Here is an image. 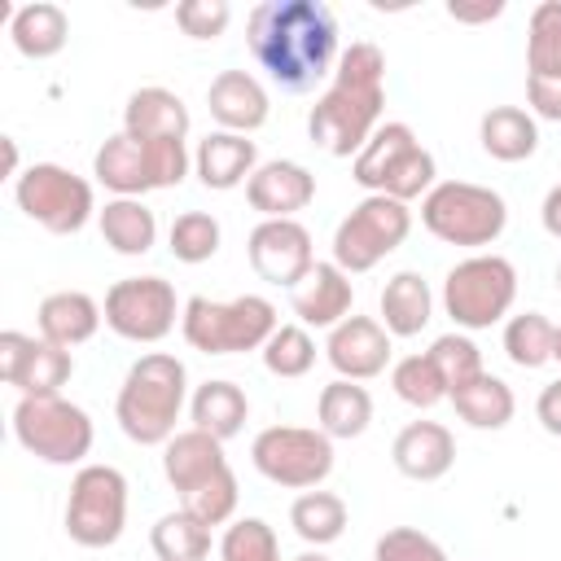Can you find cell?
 Returning <instances> with one entry per match:
<instances>
[{
    "mask_svg": "<svg viewBox=\"0 0 561 561\" xmlns=\"http://www.w3.org/2000/svg\"><path fill=\"white\" fill-rule=\"evenodd\" d=\"M245 44L280 92H311L337 66V18L324 0H263L245 18Z\"/></svg>",
    "mask_w": 561,
    "mask_h": 561,
    "instance_id": "1",
    "label": "cell"
},
{
    "mask_svg": "<svg viewBox=\"0 0 561 561\" xmlns=\"http://www.w3.org/2000/svg\"><path fill=\"white\" fill-rule=\"evenodd\" d=\"M386 105V53L368 39L342 48L333 66V83L307 114V136L333 158H351L377 131Z\"/></svg>",
    "mask_w": 561,
    "mask_h": 561,
    "instance_id": "2",
    "label": "cell"
},
{
    "mask_svg": "<svg viewBox=\"0 0 561 561\" xmlns=\"http://www.w3.org/2000/svg\"><path fill=\"white\" fill-rule=\"evenodd\" d=\"M184 399H188L184 364L167 351H149L127 368L118 386V399H114L118 430L140 447H167L180 434L175 421L184 412Z\"/></svg>",
    "mask_w": 561,
    "mask_h": 561,
    "instance_id": "3",
    "label": "cell"
},
{
    "mask_svg": "<svg viewBox=\"0 0 561 561\" xmlns=\"http://www.w3.org/2000/svg\"><path fill=\"white\" fill-rule=\"evenodd\" d=\"M193 158L184 140H136L127 131H114L92 153V175L114 197H145L153 188H175L188 175Z\"/></svg>",
    "mask_w": 561,
    "mask_h": 561,
    "instance_id": "4",
    "label": "cell"
},
{
    "mask_svg": "<svg viewBox=\"0 0 561 561\" xmlns=\"http://www.w3.org/2000/svg\"><path fill=\"white\" fill-rule=\"evenodd\" d=\"M276 307L263 294H241L232 302L215 298H188L180 316V333L193 351L202 355H241V351H263V342L276 333Z\"/></svg>",
    "mask_w": 561,
    "mask_h": 561,
    "instance_id": "5",
    "label": "cell"
},
{
    "mask_svg": "<svg viewBox=\"0 0 561 561\" xmlns=\"http://www.w3.org/2000/svg\"><path fill=\"white\" fill-rule=\"evenodd\" d=\"M421 224L430 237L447 241V245H465V250H482L495 245L504 224H508V206L495 188L486 184H469V180H443L421 197Z\"/></svg>",
    "mask_w": 561,
    "mask_h": 561,
    "instance_id": "6",
    "label": "cell"
},
{
    "mask_svg": "<svg viewBox=\"0 0 561 561\" xmlns=\"http://www.w3.org/2000/svg\"><path fill=\"white\" fill-rule=\"evenodd\" d=\"M13 438L44 465H79L92 451V416L61 394H22L13 408Z\"/></svg>",
    "mask_w": 561,
    "mask_h": 561,
    "instance_id": "7",
    "label": "cell"
},
{
    "mask_svg": "<svg viewBox=\"0 0 561 561\" xmlns=\"http://www.w3.org/2000/svg\"><path fill=\"white\" fill-rule=\"evenodd\" d=\"M517 298V267L504 254H469L443 276V307L456 329H491Z\"/></svg>",
    "mask_w": 561,
    "mask_h": 561,
    "instance_id": "8",
    "label": "cell"
},
{
    "mask_svg": "<svg viewBox=\"0 0 561 561\" xmlns=\"http://www.w3.org/2000/svg\"><path fill=\"white\" fill-rule=\"evenodd\" d=\"M412 232V210L386 193H368L351 215L333 228V263L346 276L373 272L386 254H394Z\"/></svg>",
    "mask_w": 561,
    "mask_h": 561,
    "instance_id": "9",
    "label": "cell"
},
{
    "mask_svg": "<svg viewBox=\"0 0 561 561\" xmlns=\"http://www.w3.org/2000/svg\"><path fill=\"white\" fill-rule=\"evenodd\" d=\"M254 469L289 491H316L333 473V438L307 425H267L250 443Z\"/></svg>",
    "mask_w": 561,
    "mask_h": 561,
    "instance_id": "10",
    "label": "cell"
},
{
    "mask_svg": "<svg viewBox=\"0 0 561 561\" xmlns=\"http://www.w3.org/2000/svg\"><path fill=\"white\" fill-rule=\"evenodd\" d=\"M127 526V478L114 465H79L66 495V535L79 548H110Z\"/></svg>",
    "mask_w": 561,
    "mask_h": 561,
    "instance_id": "11",
    "label": "cell"
},
{
    "mask_svg": "<svg viewBox=\"0 0 561 561\" xmlns=\"http://www.w3.org/2000/svg\"><path fill=\"white\" fill-rule=\"evenodd\" d=\"M13 202L26 219H35L39 228H48L57 237L79 232L96 210L92 184L83 175H75L70 167H57V162H31L13 180Z\"/></svg>",
    "mask_w": 561,
    "mask_h": 561,
    "instance_id": "12",
    "label": "cell"
},
{
    "mask_svg": "<svg viewBox=\"0 0 561 561\" xmlns=\"http://www.w3.org/2000/svg\"><path fill=\"white\" fill-rule=\"evenodd\" d=\"M105 324L127 337V342H162L171 329H175V316L180 302H175V285L162 280V276H127V280H114L105 289Z\"/></svg>",
    "mask_w": 561,
    "mask_h": 561,
    "instance_id": "13",
    "label": "cell"
},
{
    "mask_svg": "<svg viewBox=\"0 0 561 561\" xmlns=\"http://www.w3.org/2000/svg\"><path fill=\"white\" fill-rule=\"evenodd\" d=\"M245 254H250L254 276L280 289H294L316 267L311 232L298 219H259L245 241Z\"/></svg>",
    "mask_w": 561,
    "mask_h": 561,
    "instance_id": "14",
    "label": "cell"
},
{
    "mask_svg": "<svg viewBox=\"0 0 561 561\" xmlns=\"http://www.w3.org/2000/svg\"><path fill=\"white\" fill-rule=\"evenodd\" d=\"M70 373H75L70 351H61L44 337L18 333V329L0 333V377H4V386L22 390V394H61Z\"/></svg>",
    "mask_w": 561,
    "mask_h": 561,
    "instance_id": "15",
    "label": "cell"
},
{
    "mask_svg": "<svg viewBox=\"0 0 561 561\" xmlns=\"http://www.w3.org/2000/svg\"><path fill=\"white\" fill-rule=\"evenodd\" d=\"M324 359L333 364L337 377L346 381H368L381 377L390 364V333L373 316H346L337 329H329Z\"/></svg>",
    "mask_w": 561,
    "mask_h": 561,
    "instance_id": "16",
    "label": "cell"
},
{
    "mask_svg": "<svg viewBox=\"0 0 561 561\" xmlns=\"http://www.w3.org/2000/svg\"><path fill=\"white\" fill-rule=\"evenodd\" d=\"M245 202L263 219H294L316 202V175L294 158L259 162V171L245 180Z\"/></svg>",
    "mask_w": 561,
    "mask_h": 561,
    "instance_id": "17",
    "label": "cell"
},
{
    "mask_svg": "<svg viewBox=\"0 0 561 561\" xmlns=\"http://www.w3.org/2000/svg\"><path fill=\"white\" fill-rule=\"evenodd\" d=\"M351 302H355V289H351V276L329 259V263H316L294 289H289V307L298 316L302 329H337L346 316H351Z\"/></svg>",
    "mask_w": 561,
    "mask_h": 561,
    "instance_id": "18",
    "label": "cell"
},
{
    "mask_svg": "<svg viewBox=\"0 0 561 561\" xmlns=\"http://www.w3.org/2000/svg\"><path fill=\"white\" fill-rule=\"evenodd\" d=\"M390 460L412 482H438L456 465V434L443 421H408L390 443Z\"/></svg>",
    "mask_w": 561,
    "mask_h": 561,
    "instance_id": "19",
    "label": "cell"
},
{
    "mask_svg": "<svg viewBox=\"0 0 561 561\" xmlns=\"http://www.w3.org/2000/svg\"><path fill=\"white\" fill-rule=\"evenodd\" d=\"M206 105H210V118L219 123V131H237V136L259 131L272 110L263 83L250 70H219L206 88Z\"/></svg>",
    "mask_w": 561,
    "mask_h": 561,
    "instance_id": "20",
    "label": "cell"
},
{
    "mask_svg": "<svg viewBox=\"0 0 561 561\" xmlns=\"http://www.w3.org/2000/svg\"><path fill=\"white\" fill-rule=\"evenodd\" d=\"M101 320H105L101 302H96L92 294H83V289H57V294H48V298L39 302V311H35L39 337L53 342V346H61V351H75V346H83L88 337H96Z\"/></svg>",
    "mask_w": 561,
    "mask_h": 561,
    "instance_id": "21",
    "label": "cell"
},
{
    "mask_svg": "<svg viewBox=\"0 0 561 561\" xmlns=\"http://www.w3.org/2000/svg\"><path fill=\"white\" fill-rule=\"evenodd\" d=\"M193 171L206 188L228 193V188L245 184L259 171V149H254V140H245L237 131H210L206 140H197Z\"/></svg>",
    "mask_w": 561,
    "mask_h": 561,
    "instance_id": "22",
    "label": "cell"
},
{
    "mask_svg": "<svg viewBox=\"0 0 561 561\" xmlns=\"http://www.w3.org/2000/svg\"><path fill=\"white\" fill-rule=\"evenodd\" d=\"M219 469H228V456H224V443L206 430H180L167 447H162V473L167 482L188 495L197 491L202 482H210Z\"/></svg>",
    "mask_w": 561,
    "mask_h": 561,
    "instance_id": "23",
    "label": "cell"
},
{
    "mask_svg": "<svg viewBox=\"0 0 561 561\" xmlns=\"http://www.w3.org/2000/svg\"><path fill=\"white\" fill-rule=\"evenodd\" d=\"M123 131L136 140H188V105L171 88H136L123 105Z\"/></svg>",
    "mask_w": 561,
    "mask_h": 561,
    "instance_id": "24",
    "label": "cell"
},
{
    "mask_svg": "<svg viewBox=\"0 0 561 561\" xmlns=\"http://www.w3.org/2000/svg\"><path fill=\"white\" fill-rule=\"evenodd\" d=\"M9 39H13V48H18L22 57L48 61V57H57V53L66 48V39H70V18H66L61 4H48V0L22 4V9H13V18H9Z\"/></svg>",
    "mask_w": 561,
    "mask_h": 561,
    "instance_id": "25",
    "label": "cell"
},
{
    "mask_svg": "<svg viewBox=\"0 0 561 561\" xmlns=\"http://www.w3.org/2000/svg\"><path fill=\"white\" fill-rule=\"evenodd\" d=\"M478 140L495 162H526L539 149V123L522 105H491L478 123Z\"/></svg>",
    "mask_w": 561,
    "mask_h": 561,
    "instance_id": "26",
    "label": "cell"
},
{
    "mask_svg": "<svg viewBox=\"0 0 561 561\" xmlns=\"http://www.w3.org/2000/svg\"><path fill=\"white\" fill-rule=\"evenodd\" d=\"M96 224H101V241L114 250V254H149L153 241H158V219L153 210L140 202V197H114L96 210Z\"/></svg>",
    "mask_w": 561,
    "mask_h": 561,
    "instance_id": "27",
    "label": "cell"
},
{
    "mask_svg": "<svg viewBox=\"0 0 561 561\" xmlns=\"http://www.w3.org/2000/svg\"><path fill=\"white\" fill-rule=\"evenodd\" d=\"M434 316V294L421 272H394L381 289V324L390 337H416Z\"/></svg>",
    "mask_w": 561,
    "mask_h": 561,
    "instance_id": "28",
    "label": "cell"
},
{
    "mask_svg": "<svg viewBox=\"0 0 561 561\" xmlns=\"http://www.w3.org/2000/svg\"><path fill=\"white\" fill-rule=\"evenodd\" d=\"M188 416H193V430H206V434H215L219 443H228L232 434H241V425H245V416H250V399H245V390H241L237 381L215 377V381H202V386L193 390Z\"/></svg>",
    "mask_w": 561,
    "mask_h": 561,
    "instance_id": "29",
    "label": "cell"
},
{
    "mask_svg": "<svg viewBox=\"0 0 561 561\" xmlns=\"http://www.w3.org/2000/svg\"><path fill=\"white\" fill-rule=\"evenodd\" d=\"M447 399H451L456 416L465 425H473V430H504L513 421V412H517V399H513L508 381H500L495 373H478L469 386L451 390Z\"/></svg>",
    "mask_w": 561,
    "mask_h": 561,
    "instance_id": "30",
    "label": "cell"
},
{
    "mask_svg": "<svg viewBox=\"0 0 561 561\" xmlns=\"http://www.w3.org/2000/svg\"><path fill=\"white\" fill-rule=\"evenodd\" d=\"M316 416H320V430L329 438H359L373 421V394L359 381L333 377L316 399Z\"/></svg>",
    "mask_w": 561,
    "mask_h": 561,
    "instance_id": "31",
    "label": "cell"
},
{
    "mask_svg": "<svg viewBox=\"0 0 561 561\" xmlns=\"http://www.w3.org/2000/svg\"><path fill=\"white\" fill-rule=\"evenodd\" d=\"M289 526H294V535L302 543L324 548V543L342 539V530H346V504L333 491H302L289 504Z\"/></svg>",
    "mask_w": 561,
    "mask_h": 561,
    "instance_id": "32",
    "label": "cell"
},
{
    "mask_svg": "<svg viewBox=\"0 0 561 561\" xmlns=\"http://www.w3.org/2000/svg\"><path fill=\"white\" fill-rule=\"evenodd\" d=\"M149 548L158 561H206L210 557V526L184 508L162 513L149 530Z\"/></svg>",
    "mask_w": 561,
    "mask_h": 561,
    "instance_id": "33",
    "label": "cell"
},
{
    "mask_svg": "<svg viewBox=\"0 0 561 561\" xmlns=\"http://www.w3.org/2000/svg\"><path fill=\"white\" fill-rule=\"evenodd\" d=\"M552 346H557V324L543 311H522L504 324V355L526 373L552 364Z\"/></svg>",
    "mask_w": 561,
    "mask_h": 561,
    "instance_id": "34",
    "label": "cell"
},
{
    "mask_svg": "<svg viewBox=\"0 0 561 561\" xmlns=\"http://www.w3.org/2000/svg\"><path fill=\"white\" fill-rule=\"evenodd\" d=\"M526 75L530 79H561V0H543L530 13Z\"/></svg>",
    "mask_w": 561,
    "mask_h": 561,
    "instance_id": "35",
    "label": "cell"
},
{
    "mask_svg": "<svg viewBox=\"0 0 561 561\" xmlns=\"http://www.w3.org/2000/svg\"><path fill=\"white\" fill-rule=\"evenodd\" d=\"M438 167H434V153L421 145V140H412L390 167H386V175H381V184H377V193H386V197H394V202H412V197H425L438 180Z\"/></svg>",
    "mask_w": 561,
    "mask_h": 561,
    "instance_id": "36",
    "label": "cell"
},
{
    "mask_svg": "<svg viewBox=\"0 0 561 561\" xmlns=\"http://www.w3.org/2000/svg\"><path fill=\"white\" fill-rule=\"evenodd\" d=\"M412 140H416V131H412L408 123H381V127L368 136V145L355 153V167H351L355 184H359V188H368V193H377V184H381L386 167H390V162H394Z\"/></svg>",
    "mask_w": 561,
    "mask_h": 561,
    "instance_id": "37",
    "label": "cell"
},
{
    "mask_svg": "<svg viewBox=\"0 0 561 561\" xmlns=\"http://www.w3.org/2000/svg\"><path fill=\"white\" fill-rule=\"evenodd\" d=\"M263 368L272 377H307L311 364H316V337L302 329V324H280L267 342H263Z\"/></svg>",
    "mask_w": 561,
    "mask_h": 561,
    "instance_id": "38",
    "label": "cell"
},
{
    "mask_svg": "<svg viewBox=\"0 0 561 561\" xmlns=\"http://www.w3.org/2000/svg\"><path fill=\"white\" fill-rule=\"evenodd\" d=\"M167 241H171V254H175L180 263H206V259L219 254L224 232H219V219H215V215H206V210H184V215L171 219Z\"/></svg>",
    "mask_w": 561,
    "mask_h": 561,
    "instance_id": "39",
    "label": "cell"
},
{
    "mask_svg": "<svg viewBox=\"0 0 561 561\" xmlns=\"http://www.w3.org/2000/svg\"><path fill=\"white\" fill-rule=\"evenodd\" d=\"M390 386H394V394H399L403 403H412V408H434V403L447 399V381H443V373L434 368L430 355H403V359L390 368Z\"/></svg>",
    "mask_w": 561,
    "mask_h": 561,
    "instance_id": "40",
    "label": "cell"
},
{
    "mask_svg": "<svg viewBox=\"0 0 561 561\" xmlns=\"http://www.w3.org/2000/svg\"><path fill=\"white\" fill-rule=\"evenodd\" d=\"M237 500H241V486H237V473H232V465H228V469H219L210 482H202L197 491L180 495V508L193 513V517L206 522V526H224V522H232Z\"/></svg>",
    "mask_w": 561,
    "mask_h": 561,
    "instance_id": "41",
    "label": "cell"
},
{
    "mask_svg": "<svg viewBox=\"0 0 561 561\" xmlns=\"http://www.w3.org/2000/svg\"><path fill=\"white\" fill-rule=\"evenodd\" d=\"M425 355H430L434 368L443 373L447 394L460 390V386H469L478 373H486V368H482V351H478V342L465 337V333H443V337H434V346H430Z\"/></svg>",
    "mask_w": 561,
    "mask_h": 561,
    "instance_id": "42",
    "label": "cell"
},
{
    "mask_svg": "<svg viewBox=\"0 0 561 561\" xmlns=\"http://www.w3.org/2000/svg\"><path fill=\"white\" fill-rule=\"evenodd\" d=\"M219 561H280L276 530L263 517H241L219 539Z\"/></svg>",
    "mask_w": 561,
    "mask_h": 561,
    "instance_id": "43",
    "label": "cell"
},
{
    "mask_svg": "<svg viewBox=\"0 0 561 561\" xmlns=\"http://www.w3.org/2000/svg\"><path fill=\"white\" fill-rule=\"evenodd\" d=\"M373 561H447L443 543L416 526H394L373 543Z\"/></svg>",
    "mask_w": 561,
    "mask_h": 561,
    "instance_id": "44",
    "label": "cell"
},
{
    "mask_svg": "<svg viewBox=\"0 0 561 561\" xmlns=\"http://www.w3.org/2000/svg\"><path fill=\"white\" fill-rule=\"evenodd\" d=\"M232 22V9L228 0H184L175 4V26L188 35V39H219Z\"/></svg>",
    "mask_w": 561,
    "mask_h": 561,
    "instance_id": "45",
    "label": "cell"
},
{
    "mask_svg": "<svg viewBox=\"0 0 561 561\" xmlns=\"http://www.w3.org/2000/svg\"><path fill=\"white\" fill-rule=\"evenodd\" d=\"M526 101H530L535 118L561 123V79H530L526 75Z\"/></svg>",
    "mask_w": 561,
    "mask_h": 561,
    "instance_id": "46",
    "label": "cell"
},
{
    "mask_svg": "<svg viewBox=\"0 0 561 561\" xmlns=\"http://www.w3.org/2000/svg\"><path fill=\"white\" fill-rule=\"evenodd\" d=\"M535 416H539V425H543L548 434L561 438V377L548 381V386L539 390V399H535Z\"/></svg>",
    "mask_w": 561,
    "mask_h": 561,
    "instance_id": "47",
    "label": "cell"
},
{
    "mask_svg": "<svg viewBox=\"0 0 561 561\" xmlns=\"http://www.w3.org/2000/svg\"><path fill=\"white\" fill-rule=\"evenodd\" d=\"M504 13V0H486V4H447V18L456 22H491Z\"/></svg>",
    "mask_w": 561,
    "mask_h": 561,
    "instance_id": "48",
    "label": "cell"
},
{
    "mask_svg": "<svg viewBox=\"0 0 561 561\" xmlns=\"http://www.w3.org/2000/svg\"><path fill=\"white\" fill-rule=\"evenodd\" d=\"M539 219H543V232L561 241V184L548 188V197H543V206H539Z\"/></svg>",
    "mask_w": 561,
    "mask_h": 561,
    "instance_id": "49",
    "label": "cell"
},
{
    "mask_svg": "<svg viewBox=\"0 0 561 561\" xmlns=\"http://www.w3.org/2000/svg\"><path fill=\"white\" fill-rule=\"evenodd\" d=\"M4 162H9V175H18V140L4 136Z\"/></svg>",
    "mask_w": 561,
    "mask_h": 561,
    "instance_id": "50",
    "label": "cell"
},
{
    "mask_svg": "<svg viewBox=\"0 0 561 561\" xmlns=\"http://www.w3.org/2000/svg\"><path fill=\"white\" fill-rule=\"evenodd\" d=\"M294 561H329V557H324V552H320V548H307V552H298V557H294Z\"/></svg>",
    "mask_w": 561,
    "mask_h": 561,
    "instance_id": "51",
    "label": "cell"
},
{
    "mask_svg": "<svg viewBox=\"0 0 561 561\" xmlns=\"http://www.w3.org/2000/svg\"><path fill=\"white\" fill-rule=\"evenodd\" d=\"M552 359L561 364V324H557V346H552Z\"/></svg>",
    "mask_w": 561,
    "mask_h": 561,
    "instance_id": "52",
    "label": "cell"
},
{
    "mask_svg": "<svg viewBox=\"0 0 561 561\" xmlns=\"http://www.w3.org/2000/svg\"><path fill=\"white\" fill-rule=\"evenodd\" d=\"M557 289H561V267H557Z\"/></svg>",
    "mask_w": 561,
    "mask_h": 561,
    "instance_id": "53",
    "label": "cell"
}]
</instances>
